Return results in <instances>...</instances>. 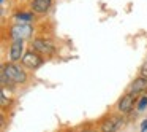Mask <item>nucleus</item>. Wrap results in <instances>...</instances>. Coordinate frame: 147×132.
<instances>
[{
  "instance_id": "f257e3e1",
  "label": "nucleus",
  "mask_w": 147,
  "mask_h": 132,
  "mask_svg": "<svg viewBox=\"0 0 147 132\" xmlns=\"http://www.w3.org/2000/svg\"><path fill=\"white\" fill-rule=\"evenodd\" d=\"M3 70L7 72V77H8V80H10V81H13V83H26L27 75L24 73V70H21L18 65L5 64L3 65Z\"/></svg>"
},
{
  "instance_id": "f03ea898",
  "label": "nucleus",
  "mask_w": 147,
  "mask_h": 132,
  "mask_svg": "<svg viewBox=\"0 0 147 132\" xmlns=\"http://www.w3.org/2000/svg\"><path fill=\"white\" fill-rule=\"evenodd\" d=\"M11 38L13 40H26L29 38L30 35H32V27L29 26V24H16V26L11 27V32H10Z\"/></svg>"
},
{
  "instance_id": "7ed1b4c3",
  "label": "nucleus",
  "mask_w": 147,
  "mask_h": 132,
  "mask_svg": "<svg viewBox=\"0 0 147 132\" xmlns=\"http://www.w3.org/2000/svg\"><path fill=\"white\" fill-rule=\"evenodd\" d=\"M33 49L40 54H45V56H52L55 53V48L51 42H46V40H41V38H36L33 40Z\"/></svg>"
},
{
  "instance_id": "20e7f679",
  "label": "nucleus",
  "mask_w": 147,
  "mask_h": 132,
  "mask_svg": "<svg viewBox=\"0 0 147 132\" xmlns=\"http://www.w3.org/2000/svg\"><path fill=\"white\" fill-rule=\"evenodd\" d=\"M22 64L26 65L27 68H38V67H41V64H43V59L40 57L36 53H33V51H29V53H26V54L22 56Z\"/></svg>"
},
{
  "instance_id": "39448f33",
  "label": "nucleus",
  "mask_w": 147,
  "mask_h": 132,
  "mask_svg": "<svg viewBox=\"0 0 147 132\" xmlns=\"http://www.w3.org/2000/svg\"><path fill=\"white\" fill-rule=\"evenodd\" d=\"M133 105H134V94L128 92V94H125V96L119 100L117 108H119V111H120V113H128V111H131Z\"/></svg>"
},
{
  "instance_id": "423d86ee",
  "label": "nucleus",
  "mask_w": 147,
  "mask_h": 132,
  "mask_svg": "<svg viewBox=\"0 0 147 132\" xmlns=\"http://www.w3.org/2000/svg\"><path fill=\"white\" fill-rule=\"evenodd\" d=\"M24 40H14L11 43V48H10V59L13 62L19 61L21 56H22V51H24Z\"/></svg>"
},
{
  "instance_id": "0eeeda50",
  "label": "nucleus",
  "mask_w": 147,
  "mask_h": 132,
  "mask_svg": "<svg viewBox=\"0 0 147 132\" xmlns=\"http://www.w3.org/2000/svg\"><path fill=\"white\" fill-rule=\"evenodd\" d=\"M128 91H130L131 94L146 92V91H147V78L141 75V78H136V80H134L133 83L130 84V88H128Z\"/></svg>"
},
{
  "instance_id": "6e6552de",
  "label": "nucleus",
  "mask_w": 147,
  "mask_h": 132,
  "mask_svg": "<svg viewBox=\"0 0 147 132\" xmlns=\"http://www.w3.org/2000/svg\"><path fill=\"white\" fill-rule=\"evenodd\" d=\"M122 124H123V121L119 119V118H108L105 122H103L101 129H103V131H106V132H108V131L111 132V131H117Z\"/></svg>"
},
{
  "instance_id": "1a4fd4ad",
  "label": "nucleus",
  "mask_w": 147,
  "mask_h": 132,
  "mask_svg": "<svg viewBox=\"0 0 147 132\" xmlns=\"http://www.w3.org/2000/svg\"><path fill=\"white\" fill-rule=\"evenodd\" d=\"M51 0H33L32 2V8L35 13H46L51 8Z\"/></svg>"
},
{
  "instance_id": "9d476101",
  "label": "nucleus",
  "mask_w": 147,
  "mask_h": 132,
  "mask_svg": "<svg viewBox=\"0 0 147 132\" xmlns=\"http://www.w3.org/2000/svg\"><path fill=\"white\" fill-rule=\"evenodd\" d=\"M16 19L19 21V23H29V21L33 19V14H30V13H18Z\"/></svg>"
},
{
  "instance_id": "9b49d317",
  "label": "nucleus",
  "mask_w": 147,
  "mask_h": 132,
  "mask_svg": "<svg viewBox=\"0 0 147 132\" xmlns=\"http://www.w3.org/2000/svg\"><path fill=\"white\" fill-rule=\"evenodd\" d=\"M146 107H147V97H142V99L139 100V103H138V110H141V111H142Z\"/></svg>"
},
{
  "instance_id": "f8f14e48",
  "label": "nucleus",
  "mask_w": 147,
  "mask_h": 132,
  "mask_svg": "<svg viewBox=\"0 0 147 132\" xmlns=\"http://www.w3.org/2000/svg\"><path fill=\"white\" fill-rule=\"evenodd\" d=\"M7 81H8V77H7V72H5L3 70V68H2V83H7Z\"/></svg>"
},
{
  "instance_id": "ddd939ff",
  "label": "nucleus",
  "mask_w": 147,
  "mask_h": 132,
  "mask_svg": "<svg viewBox=\"0 0 147 132\" xmlns=\"http://www.w3.org/2000/svg\"><path fill=\"white\" fill-rule=\"evenodd\" d=\"M141 75H142V77H146V78H147V64L144 65L142 68H141Z\"/></svg>"
},
{
  "instance_id": "4468645a",
  "label": "nucleus",
  "mask_w": 147,
  "mask_h": 132,
  "mask_svg": "<svg viewBox=\"0 0 147 132\" xmlns=\"http://www.w3.org/2000/svg\"><path fill=\"white\" fill-rule=\"evenodd\" d=\"M146 129H147V119L142 121V124H141V131H146Z\"/></svg>"
}]
</instances>
